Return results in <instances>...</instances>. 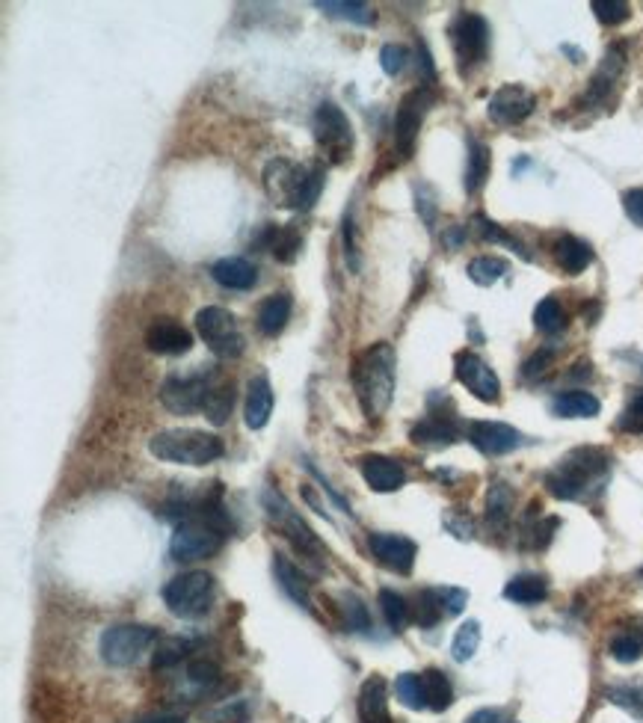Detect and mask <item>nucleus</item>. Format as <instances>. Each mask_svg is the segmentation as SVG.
Here are the masks:
<instances>
[{
  "mask_svg": "<svg viewBox=\"0 0 643 723\" xmlns=\"http://www.w3.org/2000/svg\"><path fill=\"white\" fill-rule=\"evenodd\" d=\"M395 694L406 709L412 712H421L427 709V700H424V685H421V673H401L395 679Z\"/></svg>",
  "mask_w": 643,
  "mask_h": 723,
  "instance_id": "ea45409f",
  "label": "nucleus"
},
{
  "mask_svg": "<svg viewBox=\"0 0 643 723\" xmlns=\"http://www.w3.org/2000/svg\"><path fill=\"white\" fill-rule=\"evenodd\" d=\"M457 436H460L457 427L448 418L436 415V412H430L424 421H418L412 427V433H409V439L415 445H421V448H445V445H454Z\"/></svg>",
  "mask_w": 643,
  "mask_h": 723,
  "instance_id": "a878e982",
  "label": "nucleus"
},
{
  "mask_svg": "<svg viewBox=\"0 0 643 723\" xmlns=\"http://www.w3.org/2000/svg\"><path fill=\"white\" fill-rule=\"evenodd\" d=\"M226 537L229 534L223 528H217L214 522L193 516V519L178 522V528L169 540V555H172V561L178 563L205 561V558H214L223 549Z\"/></svg>",
  "mask_w": 643,
  "mask_h": 723,
  "instance_id": "6e6552de",
  "label": "nucleus"
},
{
  "mask_svg": "<svg viewBox=\"0 0 643 723\" xmlns=\"http://www.w3.org/2000/svg\"><path fill=\"white\" fill-rule=\"evenodd\" d=\"M312 128H315V143H318L323 161L332 163V166L350 161V155H353V125L338 104L323 101L321 107L315 110Z\"/></svg>",
  "mask_w": 643,
  "mask_h": 723,
  "instance_id": "1a4fd4ad",
  "label": "nucleus"
},
{
  "mask_svg": "<svg viewBox=\"0 0 643 723\" xmlns=\"http://www.w3.org/2000/svg\"><path fill=\"white\" fill-rule=\"evenodd\" d=\"M534 326L546 335H558L563 326H566V312H563L561 300L555 297H546L537 309H534Z\"/></svg>",
  "mask_w": 643,
  "mask_h": 723,
  "instance_id": "a19ab883",
  "label": "nucleus"
},
{
  "mask_svg": "<svg viewBox=\"0 0 643 723\" xmlns=\"http://www.w3.org/2000/svg\"><path fill=\"white\" fill-rule=\"evenodd\" d=\"M489 166H492V155L489 149L483 146L481 140H469V161H466V193H481V187L486 184L489 178Z\"/></svg>",
  "mask_w": 643,
  "mask_h": 723,
  "instance_id": "2f4dec72",
  "label": "nucleus"
},
{
  "mask_svg": "<svg viewBox=\"0 0 643 723\" xmlns=\"http://www.w3.org/2000/svg\"><path fill=\"white\" fill-rule=\"evenodd\" d=\"M291 309H294V300H291L288 291H279V294H270L267 300H261L258 315H255V323H258L261 335L276 338L291 321Z\"/></svg>",
  "mask_w": 643,
  "mask_h": 723,
  "instance_id": "b1692460",
  "label": "nucleus"
},
{
  "mask_svg": "<svg viewBox=\"0 0 643 723\" xmlns=\"http://www.w3.org/2000/svg\"><path fill=\"white\" fill-rule=\"evenodd\" d=\"M217 374H193V377H169L161 389V401L175 415L205 412V403L217 386Z\"/></svg>",
  "mask_w": 643,
  "mask_h": 723,
  "instance_id": "f8f14e48",
  "label": "nucleus"
},
{
  "mask_svg": "<svg viewBox=\"0 0 643 723\" xmlns=\"http://www.w3.org/2000/svg\"><path fill=\"white\" fill-rule=\"evenodd\" d=\"M359 472L374 492H398L406 483V469L398 460L383 454H365L359 460Z\"/></svg>",
  "mask_w": 643,
  "mask_h": 723,
  "instance_id": "6ab92c4d",
  "label": "nucleus"
},
{
  "mask_svg": "<svg viewBox=\"0 0 643 723\" xmlns=\"http://www.w3.org/2000/svg\"><path fill=\"white\" fill-rule=\"evenodd\" d=\"M214 596H217V584L202 569L181 572L163 587V605L169 608V614H175L181 620H196V617L208 614L214 605Z\"/></svg>",
  "mask_w": 643,
  "mask_h": 723,
  "instance_id": "423d86ee",
  "label": "nucleus"
},
{
  "mask_svg": "<svg viewBox=\"0 0 643 723\" xmlns=\"http://www.w3.org/2000/svg\"><path fill=\"white\" fill-rule=\"evenodd\" d=\"M232 403H235V383L232 380H217L211 398L205 403V415L211 424H226L229 421V412H232Z\"/></svg>",
  "mask_w": 643,
  "mask_h": 723,
  "instance_id": "f704fd0d",
  "label": "nucleus"
},
{
  "mask_svg": "<svg viewBox=\"0 0 643 723\" xmlns=\"http://www.w3.org/2000/svg\"><path fill=\"white\" fill-rule=\"evenodd\" d=\"M187 682L199 691H211L220 682V667L211 658H196L187 664Z\"/></svg>",
  "mask_w": 643,
  "mask_h": 723,
  "instance_id": "37998d69",
  "label": "nucleus"
},
{
  "mask_svg": "<svg viewBox=\"0 0 643 723\" xmlns=\"http://www.w3.org/2000/svg\"><path fill=\"white\" fill-rule=\"evenodd\" d=\"M454 374H457V380L483 403H498L501 398V380H498V374L483 362L478 353H472V350H460L457 356H454Z\"/></svg>",
  "mask_w": 643,
  "mask_h": 723,
  "instance_id": "ddd939ff",
  "label": "nucleus"
},
{
  "mask_svg": "<svg viewBox=\"0 0 643 723\" xmlns=\"http://www.w3.org/2000/svg\"><path fill=\"white\" fill-rule=\"evenodd\" d=\"M641 652V641L632 638V635H620V638L611 641V655H614V661H620V664H635V661L641 658Z\"/></svg>",
  "mask_w": 643,
  "mask_h": 723,
  "instance_id": "de8ad7c7",
  "label": "nucleus"
},
{
  "mask_svg": "<svg viewBox=\"0 0 643 723\" xmlns=\"http://www.w3.org/2000/svg\"><path fill=\"white\" fill-rule=\"evenodd\" d=\"M264 190L282 208L309 211L323 190V166H300L276 158L264 166Z\"/></svg>",
  "mask_w": 643,
  "mask_h": 723,
  "instance_id": "7ed1b4c3",
  "label": "nucleus"
},
{
  "mask_svg": "<svg viewBox=\"0 0 643 723\" xmlns=\"http://www.w3.org/2000/svg\"><path fill=\"white\" fill-rule=\"evenodd\" d=\"M338 611H341V617H344V629L359 632V635H368V632L374 629L371 614H368V605H365L356 593H341Z\"/></svg>",
  "mask_w": 643,
  "mask_h": 723,
  "instance_id": "72a5a7b5",
  "label": "nucleus"
},
{
  "mask_svg": "<svg viewBox=\"0 0 643 723\" xmlns=\"http://www.w3.org/2000/svg\"><path fill=\"white\" fill-rule=\"evenodd\" d=\"M552 356H555V350H537L528 362H525V368H522V374L528 377V380H534V377H540L549 365H552Z\"/></svg>",
  "mask_w": 643,
  "mask_h": 723,
  "instance_id": "864d4df0",
  "label": "nucleus"
},
{
  "mask_svg": "<svg viewBox=\"0 0 643 723\" xmlns=\"http://www.w3.org/2000/svg\"><path fill=\"white\" fill-rule=\"evenodd\" d=\"M472 223H475V229H478V235H481L483 241L504 243V246H510L513 252H519V255H522L525 261H531V252H528V249H525L522 243L516 241L513 235H507V232H504V229H501L498 223H492V220H486L483 214H475V220H472Z\"/></svg>",
  "mask_w": 643,
  "mask_h": 723,
  "instance_id": "79ce46f5",
  "label": "nucleus"
},
{
  "mask_svg": "<svg viewBox=\"0 0 643 723\" xmlns=\"http://www.w3.org/2000/svg\"><path fill=\"white\" fill-rule=\"evenodd\" d=\"M620 430L626 433H643V389L629 401V406L620 415Z\"/></svg>",
  "mask_w": 643,
  "mask_h": 723,
  "instance_id": "09e8293b",
  "label": "nucleus"
},
{
  "mask_svg": "<svg viewBox=\"0 0 643 723\" xmlns=\"http://www.w3.org/2000/svg\"><path fill=\"white\" fill-rule=\"evenodd\" d=\"M406 63H409V51L403 48V45H383L380 48V66H383V72L389 75V78H398L403 69H406Z\"/></svg>",
  "mask_w": 643,
  "mask_h": 723,
  "instance_id": "a18cd8bd",
  "label": "nucleus"
},
{
  "mask_svg": "<svg viewBox=\"0 0 643 723\" xmlns=\"http://www.w3.org/2000/svg\"><path fill=\"white\" fill-rule=\"evenodd\" d=\"M152 457L172 466H211L226 454V442L217 433L193 430V427H175L161 430L149 439Z\"/></svg>",
  "mask_w": 643,
  "mask_h": 723,
  "instance_id": "20e7f679",
  "label": "nucleus"
},
{
  "mask_svg": "<svg viewBox=\"0 0 643 723\" xmlns=\"http://www.w3.org/2000/svg\"><path fill=\"white\" fill-rule=\"evenodd\" d=\"M510 264L504 258H495V255H481L469 264V279L481 288H489L495 282H501L507 276Z\"/></svg>",
  "mask_w": 643,
  "mask_h": 723,
  "instance_id": "c9c22d12",
  "label": "nucleus"
},
{
  "mask_svg": "<svg viewBox=\"0 0 643 723\" xmlns=\"http://www.w3.org/2000/svg\"><path fill=\"white\" fill-rule=\"evenodd\" d=\"M303 466H306V469H309V475H312V478H315V481L321 483V489H326V495H329V498H332V504H335V507H341V510H344V513H347V516H353V510H350V501H347V498H344V495H341V492H338V489H335V486H329V481H326V478H323L321 472H318V466H315V463H312V460H306V463H303Z\"/></svg>",
  "mask_w": 643,
  "mask_h": 723,
  "instance_id": "3c124183",
  "label": "nucleus"
},
{
  "mask_svg": "<svg viewBox=\"0 0 643 723\" xmlns=\"http://www.w3.org/2000/svg\"><path fill=\"white\" fill-rule=\"evenodd\" d=\"M412 620L424 629L436 626L439 620H445V608H442V596L439 590H421L412 608Z\"/></svg>",
  "mask_w": 643,
  "mask_h": 723,
  "instance_id": "4c0bfd02",
  "label": "nucleus"
},
{
  "mask_svg": "<svg viewBox=\"0 0 643 723\" xmlns=\"http://www.w3.org/2000/svg\"><path fill=\"white\" fill-rule=\"evenodd\" d=\"M255 243H261L264 249H270L276 261L294 264L297 255H300V246H303V235H300L294 226H273V223H267L264 232L255 238Z\"/></svg>",
  "mask_w": 643,
  "mask_h": 723,
  "instance_id": "4be33fe9",
  "label": "nucleus"
},
{
  "mask_svg": "<svg viewBox=\"0 0 643 723\" xmlns=\"http://www.w3.org/2000/svg\"><path fill=\"white\" fill-rule=\"evenodd\" d=\"M146 344L152 353H161V356H181V353H190L193 347V335L190 329H184L175 318H155L146 329Z\"/></svg>",
  "mask_w": 643,
  "mask_h": 723,
  "instance_id": "a211bd4d",
  "label": "nucleus"
},
{
  "mask_svg": "<svg viewBox=\"0 0 643 723\" xmlns=\"http://www.w3.org/2000/svg\"><path fill=\"white\" fill-rule=\"evenodd\" d=\"M599 409H602L599 398L590 392H581V389L563 392L552 401V415H558V418H596Z\"/></svg>",
  "mask_w": 643,
  "mask_h": 723,
  "instance_id": "c85d7f7f",
  "label": "nucleus"
},
{
  "mask_svg": "<svg viewBox=\"0 0 643 723\" xmlns=\"http://www.w3.org/2000/svg\"><path fill=\"white\" fill-rule=\"evenodd\" d=\"M368 549L380 566H386L398 575H409L415 566V558H418V546L403 534H371Z\"/></svg>",
  "mask_w": 643,
  "mask_h": 723,
  "instance_id": "dca6fc26",
  "label": "nucleus"
},
{
  "mask_svg": "<svg viewBox=\"0 0 643 723\" xmlns=\"http://www.w3.org/2000/svg\"><path fill=\"white\" fill-rule=\"evenodd\" d=\"M158 643V629L146 623H116L101 632L98 652L101 661L110 667H131L137 664L152 646Z\"/></svg>",
  "mask_w": 643,
  "mask_h": 723,
  "instance_id": "0eeeda50",
  "label": "nucleus"
},
{
  "mask_svg": "<svg viewBox=\"0 0 643 723\" xmlns=\"http://www.w3.org/2000/svg\"><path fill=\"white\" fill-rule=\"evenodd\" d=\"M270 412H273V389H270V380H267V377L249 380V386H246V409H243L246 427H249V430H261V427L270 421Z\"/></svg>",
  "mask_w": 643,
  "mask_h": 723,
  "instance_id": "393cba45",
  "label": "nucleus"
},
{
  "mask_svg": "<svg viewBox=\"0 0 643 723\" xmlns=\"http://www.w3.org/2000/svg\"><path fill=\"white\" fill-rule=\"evenodd\" d=\"M344 258H347L350 270H359V249H356V232H353L350 217H344Z\"/></svg>",
  "mask_w": 643,
  "mask_h": 723,
  "instance_id": "5fc2aeb1",
  "label": "nucleus"
},
{
  "mask_svg": "<svg viewBox=\"0 0 643 723\" xmlns=\"http://www.w3.org/2000/svg\"><path fill=\"white\" fill-rule=\"evenodd\" d=\"M534 107H537L534 92H528V89L519 86V83H507V86H501V89L489 98L486 113H489V119H492L495 125H519V122H525V119L534 113Z\"/></svg>",
  "mask_w": 643,
  "mask_h": 723,
  "instance_id": "2eb2a0df",
  "label": "nucleus"
},
{
  "mask_svg": "<svg viewBox=\"0 0 643 723\" xmlns=\"http://www.w3.org/2000/svg\"><path fill=\"white\" fill-rule=\"evenodd\" d=\"M273 572H276V584L282 587V593H285L291 602H297L300 608L312 611V590H309V581H306V575L300 572V566L288 561L285 555H276V558H273Z\"/></svg>",
  "mask_w": 643,
  "mask_h": 723,
  "instance_id": "412c9836",
  "label": "nucleus"
},
{
  "mask_svg": "<svg viewBox=\"0 0 643 723\" xmlns=\"http://www.w3.org/2000/svg\"><path fill=\"white\" fill-rule=\"evenodd\" d=\"M611 472V460L602 448H575L546 475V486L561 501H581L590 489H599Z\"/></svg>",
  "mask_w": 643,
  "mask_h": 723,
  "instance_id": "f03ea898",
  "label": "nucleus"
},
{
  "mask_svg": "<svg viewBox=\"0 0 643 723\" xmlns=\"http://www.w3.org/2000/svg\"><path fill=\"white\" fill-rule=\"evenodd\" d=\"M261 504L270 516V522L282 531V537L294 546V552L303 558V561L315 563V566H326V549L318 540V534L306 525V519L294 510V504L276 489V486H267L264 495H261Z\"/></svg>",
  "mask_w": 643,
  "mask_h": 723,
  "instance_id": "39448f33",
  "label": "nucleus"
},
{
  "mask_svg": "<svg viewBox=\"0 0 643 723\" xmlns=\"http://www.w3.org/2000/svg\"><path fill=\"white\" fill-rule=\"evenodd\" d=\"M623 211H626V217H629L635 226L643 229V187H635V190H626V193H623Z\"/></svg>",
  "mask_w": 643,
  "mask_h": 723,
  "instance_id": "603ef678",
  "label": "nucleus"
},
{
  "mask_svg": "<svg viewBox=\"0 0 643 723\" xmlns=\"http://www.w3.org/2000/svg\"><path fill=\"white\" fill-rule=\"evenodd\" d=\"M430 104H433V95H430L427 86H418V89L403 95L398 116H395V146H398V152H401L403 158L412 155L415 140H418V128H421L424 113H427Z\"/></svg>",
  "mask_w": 643,
  "mask_h": 723,
  "instance_id": "4468645a",
  "label": "nucleus"
},
{
  "mask_svg": "<svg viewBox=\"0 0 643 723\" xmlns=\"http://www.w3.org/2000/svg\"><path fill=\"white\" fill-rule=\"evenodd\" d=\"M546 596H549V581L537 572H522V575L510 578L504 587V599L516 602V605H537Z\"/></svg>",
  "mask_w": 643,
  "mask_h": 723,
  "instance_id": "bb28decb",
  "label": "nucleus"
},
{
  "mask_svg": "<svg viewBox=\"0 0 643 723\" xmlns=\"http://www.w3.org/2000/svg\"><path fill=\"white\" fill-rule=\"evenodd\" d=\"M359 721L362 723H392L389 715V685L383 676H371L359 688Z\"/></svg>",
  "mask_w": 643,
  "mask_h": 723,
  "instance_id": "aec40b11",
  "label": "nucleus"
},
{
  "mask_svg": "<svg viewBox=\"0 0 643 723\" xmlns=\"http://www.w3.org/2000/svg\"><path fill=\"white\" fill-rule=\"evenodd\" d=\"M315 6L332 18H344L353 24H374V9L362 0H318Z\"/></svg>",
  "mask_w": 643,
  "mask_h": 723,
  "instance_id": "473e14b6",
  "label": "nucleus"
},
{
  "mask_svg": "<svg viewBox=\"0 0 643 723\" xmlns=\"http://www.w3.org/2000/svg\"><path fill=\"white\" fill-rule=\"evenodd\" d=\"M196 329L202 335V341L208 344V350L220 359H238L246 347L243 332L238 329V321L229 309L223 306H205L196 312Z\"/></svg>",
  "mask_w": 643,
  "mask_h": 723,
  "instance_id": "9d476101",
  "label": "nucleus"
},
{
  "mask_svg": "<svg viewBox=\"0 0 643 723\" xmlns=\"http://www.w3.org/2000/svg\"><path fill=\"white\" fill-rule=\"evenodd\" d=\"M555 258H558L563 273L578 276V273H584V270L590 267V261H593V249H590V243L566 235V238H561V241L555 243Z\"/></svg>",
  "mask_w": 643,
  "mask_h": 723,
  "instance_id": "c756f323",
  "label": "nucleus"
},
{
  "mask_svg": "<svg viewBox=\"0 0 643 723\" xmlns=\"http://www.w3.org/2000/svg\"><path fill=\"white\" fill-rule=\"evenodd\" d=\"M608 697H611V703L623 706L626 712H632L635 718H641L643 721V685H632V688H614V691H608Z\"/></svg>",
  "mask_w": 643,
  "mask_h": 723,
  "instance_id": "49530a36",
  "label": "nucleus"
},
{
  "mask_svg": "<svg viewBox=\"0 0 643 723\" xmlns=\"http://www.w3.org/2000/svg\"><path fill=\"white\" fill-rule=\"evenodd\" d=\"M466 723H513L510 718H504L501 712H495V709H481V712H475L472 718Z\"/></svg>",
  "mask_w": 643,
  "mask_h": 723,
  "instance_id": "6e6d98bb",
  "label": "nucleus"
},
{
  "mask_svg": "<svg viewBox=\"0 0 643 723\" xmlns=\"http://www.w3.org/2000/svg\"><path fill=\"white\" fill-rule=\"evenodd\" d=\"M137 723H175V718H146V721H137Z\"/></svg>",
  "mask_w": 643,
  "mask_h": 723,
  "instance_id": "13d9d810",
  "label": "nucleus"
},
{
  "mask_svg": "<svg viewBox=\"0 0 643 723\" xmlns=\"http://www.w3.org/2000/svg\"><path fill=\"white\" fill-rule=\"evenodd\" d=\"M421 685H424L427 709H433V712L451 709V703H454V688H451V679H448L442 670H436V667L424 670V673H421Z\"/></svg>",
  "mask_w": 643,
  "mask_h": 723,
  "instance_id": "7c9ffc66",
  "label": "nucleus"
},
{
  "mask_svg": "<svg viewBox=\"0 0 643 723\" xmlns=\"http://www.w3.org/2000/svg\"><path fill=\"white\" fill-rule=\"evenodd\" d=\"M463 238H466V232H463V226H454L451 232H445V243H448L451 249H457V246L463 243Z\"/></svg>",
  "mask_w": 643,
  "mask_h": 723,
  "instance_id": "4d7b16f0",
  "label": "nucleus"
},
{
  "mask_svg": "<svg viewBox=\"0 0 643 723\" xmlns=\"http://www.w3.org/2000/svg\"><path fill=\"white\" fill-rule=\"evenodd\" d=\"M478 646H481V623H478V620H466V623L457 629L454 643H451V655H454V661L466 664V661L478 652Z\"/></svg>",
  "mask_w": 643,
  "mask_h": 723,
  "instance_id": "58836bf2",
  "label": "nucleus"
},
{
  "mask_svg": "<svg viewBox=\"0 0 643 723\" xmlns=\"http://www.w3.org/2000/svg\"><path fill=\"white\" fill-rule=\"evenodd\" d=\"M211 276H214V282H217L220 288H229V291H249V288H255V282H258L255 264H249L246 258H238V255L220 258V261L211 267Z\"/></svg>",
  "mask_w": 643,
  "mask_h": 723,
  "instance_id": "5701e85b",
  "label": "nucleus"
},
{
  "mask_svg": "<svg viewBox=\"0 0 643 723\" xmlns=\"http://www.w3.org/2000/svg\"><path fill=\"white\" fill-rule=\"evenodd\" d=\"M451 45L460 63V72L481 66L489 54V24L478 12H460L451 24Z\"/></svg>",
  "mask_w": 643,
  "mask_h": 723,
  "instance_id": "9b49d317",
  "label": "nucleus"
},
{
  "mask_svg": "<svg viewBox=\"0 0 643 723\" xmlns=\"http://www.w3.org/2000/svg\"><path fill=\"white\" fill-rule=\"evenodd\" d=\"M175 723H178V721H175Z\"/></svg>",
  "mask_w": 643,
  "mask_h": 723,
  "instance_id": "bf43d9fd",
  "label": "nucleus"
},
{
  "mask_svg": "<svg viewBox=\"0 0 643 723\" xmlns=\"http://www.w3.org/2000/svg\"><path fill=\"white\" fill-rule=\"evenodd\" d=\"M395 347L389 341H377L362 350L353 362V392L365 418L377 421L395 401Z\"/></svg>",
  "mask_w": 643,
  "mask_h": 723,
  "instance_id": "f257e3e1",
  "label": "nucleus"
},
{
  "mask_svg": "<svg viewBox=\"0 0 643 723\" xmlns=\"http://www.w3.org/2000/svg\"><path fill=\"white\" fill-rule=\"evenodd\" d=\"M380 608H383V617H386L392 632H403L409 626V620H412V608L406 605V599H403L401 593L389 590V587L380 590Z\"/></svg>",
  "mask_w": 643,
  "mask_h": 723,
  "instance_id": "e433bc0d",
  "label": "nucleus"
},
{
  "mask_svg": "<svg viewBox=\"0 0 643 723\" xmlns=\"http://www.w3.org/2000/svg\"><path fill=\"white\" fill-rule=\"evenodd\" d=\"M439 596H442L445 617H457V614H463V608H466V602H469V593L460 590V587H442Z\"/></svg>",
  "mask_w": 643,
  "mask_h": 723,
  "instance_id": "8fccbe9b",
  "label": "nucleus"
},
{
  "mask_svg": "<svg viewBox=\"0 0 643 723\" xmlns=\"http://www.w3.org/2000/svg\"><path fill=\"white\" fill-rule=\"evenodd\" d=\"M590 9H593L596 21L605 27H617V24L629 21V15H632V6L623 0H593Z\"/></svg>",
  "mask_w": 643,
  "mask_h": 723,
  "instance_id": "c03bdc74",
  "label": "nucleus"
},
{
  "mask_svg": "<svg viewBox=\"0 0 643 723\" xmlns=\"http://www.w3.org/2000/svg\"><path fill=\"white\" fill-rule=\"evenodd\" d=\"M513 519V489L504 481H495L486 492V522L495 531H504Z\"/></svg>",
  "mask_w": 643,
  "mask_h": 723,
  "instance_id": "cd10ccee",
  "label": "nucleus"
},
{
  "mask_svg": "<svg viewBox=\"0 0 643 723\" xmlns=\"http://www.w3.org/2000/svg\"><path fill=\"white\" fill-rule=\"evenodd\" d=\"M469 442L486 457H504L522 445V433L501 421H472L469 424Z\"/></svg>",
  "mask_w": 643,
  "mask_h": 723,
  "instance_id": "f3484780",
  "label": "nucleus"
}]
</instances>
